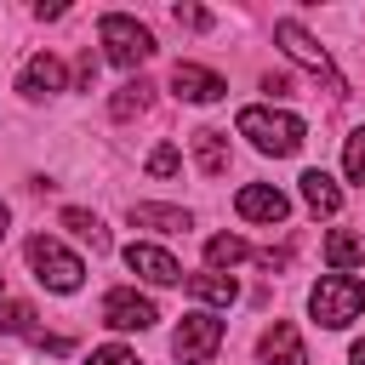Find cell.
Masks as SVG:
<instances>
[{
    "mask_svg": "<svg viewBox=\"0 0 365 365\" xmlns=\"http://www.w3.org/2000/svg\"><path fill=\"white\" fill-rule=\"evenodd\" d=\"M240 137H251V148L257 154H274V160H285V154H297L302 148V120L291 114V108H268V103H251V108H240Z\"/></svg>",
    "mask_w": 365,
    "mask_h": 365,
    "instance_id": "1",
    "label": "cell"
},
{
    "mask_svg": "<svg viewBox=\"0 0 365 365\" xmlns=\"http://www.w3.org/2000/svg\"><path fill=\"white\" fill-rule=\"evenodd\" d=\"M308 314L325 325V331H342L365 314V279L354 274H325L314 291H308Z\"/></svg>",
    "mask_w": 365,
    "mask_h": 365,
    "instance_id": "2",
    "label": "cell"
},
{
    "mask_svg": "<svg viewBox=\"0 0 365 365\" xmlns=\"http://www.w3.org/2000/svg\"><path fill=\"white\" fill-rule=\"evenodd\" d=\"M23 257H29V268H34V279L46 285V291H80V279H86V262L74 257V251H63L51 234H34L29 245H23Z\"/></svg>",
    "mask_w": 365,
    "mask_h": 365,
    "instance_id": "3",
    "label": "cell"
},
{
    "mask_svg": "<svg viewBox=\"0 0 365 365\" xmlns=\"http://www.w3.org/2000/svg\"><path fill=\"white\" fill-rule=\"evenodd\" d=\"M97 34H103V57H108L114 68H137V63L154 57V34H148L137 17H125V11H108V17L97 23Z\"/></svg>",
    "mask_w": 365,
    "mask_h": 365,
    "instance_id": "4",
    "label": "cell"
},
{
    "mask_svg": "<svg viewBox=\"0 0 365 365\" xmlns=\"http://www.w3.org/2000/svg\"><path fill=\"white\" fill-rule=\"evenodd\" d=\"M274 40L285 46V57H291V63H302L308 74H319V80H325V91H348V86H342V74H336V63H331V51H325V46H319L297 17H279V23H274Z\"/></svg>",
    "mask_w": 365,
    "mask_h": 365,
    "instance_id": "5",
    "label": "cell"
},
{
    "mask_svg": "<svg viewBox=\"0 0 365 365\" xmlns=\"http://www.w3.org/2000/svg\"><path fill=\"white\" fill-rule=\"evenodd\" d=\"M217 348H222V319H217V314L194 308V314L177 319V331H171V354H177L182 365H211Z\"/></svg>",
    "mask_w": 365,
    "mask_h": 365,
    "instance_id": "6",
    "label": "cell"
},
{
    "mask_svg": "<svg viewBox=\"0 0 365 365\" xmlns=\"http://www.w3.org/2000/svg\"><path fill=\"white\" fill-rule=\"evenodd\" d=\"M160 314H154V302L148 297H137L131 285H114L108 297H103V325L108 331H148Z\"/></svg>",
    "mask_w": 365,
    "mask_h": 365,
    "instance_id": "7",
    "label": "cell"
},
{
    "mask_svg": "<svg viewBox=\"0 0 365 365\" xmlns=\"http://www.w3.org/2000/svg\"><path fill=\"white\" fill-rule=\"evenodd\" d=\"M234 211H240L245 222H268V228H274V222L291 217V200H285L274 182H245V188L234 194Z\"/></svg>",
    "mask_w": 365,
    "mask_h": 365,
    "instance_id": "8",
    "label": "cell"
},
{
    "mask_svg": "<svg viewBox=\"0 0 365 365\" xmlns=\"http://www.w3.org/2000/svg\"><path fill=\"white\" fill-rule=\"evenodd\" d=\"M125 268H131L137 279H148V285H177V279H182L177 257L160 251V245H148V240H131V245H125Z\"/></svg>",
    "mask_w": 365,
    "mask_h": 365,
    "instance_id": "9",
    "label": "cell"
},
{
    "mask_svg": "<svg viewBox=\"0 0 365 365\" xmlns=\"http://www.w3.org/2000/svg\"><path fill=\"white\" fill-rule=\"evenodd\" d=\"M23 97H57V91H68V68H63V57H51V51H34L29 63H23Z\"/></svg>",
    "mask_w": 365,
    "mask_h": 365,
    "instance_id": "10",
    "label": "cell"
},
{
    "mask_svg": "<svg viewBox=\"0 0 365 365\" xmlns=\"http://www.w3.org/2000/svg\"><path fill=\"white\" fill-rule=\"evenodd\" d=\"M171 91H177L182 103H222V97H228V80L211 74V68H200V63H177V68H171Z\"/></svg>",
    "mask_w": 365,
    "mask_h": 365,
    "instance_id": "11",
    "label": "cell"
},
{
    "mask_svg": "<svg viewBox=\"0 0 365 365\" xmlns=\"http://www.w3.org/2000/svg\"><path fill=\"white\" fill-rule=\"evenodd\" d=\"M257 365H308L302 336H297L291 319H274V325L262 331V342H257Z\"/></svg>",
    "mask_w": 365,
    "mask_h": 365,
    "instance_id": "12",
    "label": "cell"
},
{
    "mask_svg": "<svg viewBox=\"0 0 365 365\" xmlns=\"http://www.w3.org/2000/svg\"><path fill=\"white\" fill-rule=\"evenodd\" d=\"M188 148H194V165H200L205 177H222V171H228V131L194 125V131H188Z\"/></svg>",
    "mask_w": 365,
    "mask_h": 365,
    "instance_id": "13",
    "label": "cell"
},
{
    "mask_svg": "<svg viewBox=\"0 0 365 365\" xmlns=\"http://www.w3.org/2000/svg\"><path fill=\"white\" fill-rule=\"evenodd\" d=\"M125 217H131V228H154V234H182V228H194V217H188L182 205H148V200H143V205H131Z\"/></svg>",
    "mask_w": 365,
    "mask_h": 365,
    "instance_id": "14",
    "label": "cell"
},
{
    "mask_svg": "<svg viewBox=\"0 0 365 365\" xmlns=\"http://www.w3.org/2000/svg\"><path fill=\"white\" fill-rule=\"evenodd\" d=\"M297 182H302V205H308L314 217H336V211H342V188H336L325 171H302Z\"/></svg>",
    "mask_w": 365,
    "mask_h": 365,
    "instance_id": "15",
    "label": "cell"
},
{
    "mask_svg": "<svg viewBox=\"0 0 365 365\" xmlns=\"http://www.w3.org/2000/svg\"><path fill=\"white\" fill-rule=\"evenodd\" d=\"M325 262H331L336 274H348V268H365V234H354V228H336V234H325Z\"/></svg>",
    "mask_w": 365,
    "mask_h": 365,
    "instance_id": "16",
    "label": "cell"
},
{
    "mask_svg": "<svg viewBox=\"0 0 365 365\" xmlns=\"http://www.w3.org/2000/svg\"><path fill=\"white\" fill-rule=\"evenodd\" d=\"M245 257H251V245H245L240 234H211V240H205V268H211V274H228V268L245 262Z\"/></svg>",
    "mask_w": 365,
    "mask_h": 365,
    "instance_id": "17",
    "label": "cell"
},
{
    "mask_svg": "<svg viewBox=\"0 0 365 365\" xmlns=\"http://www.w3.org/2000/svg\"><path fill=\"white\" fill-rule=\"evenodd\" d=\"M63 228L68 234H80L91 251H108V228H103V217L97 211H80V205H63Z\"/></svg>",
    "mask_w": 365,
    "mask_h": 365,
    "instance_id": "18",
    "label": "cell"
},
{
    "mask_svg": "<svg viewBox=\"0 0 365 365\" xmlns=\"http://www.w3.org/2000/svg\"><path fill=\"white\" fill-rule=\"evenodd\" d=\"M188 291H194L200 302H217V308H228V302L240 297L234 274H211V268H205V274H194V279H188Z\"/></svg>",
    "mask_w": 365,
    "mask_h": 365,
    "instance_id": "19",
    "label": "cell"
},
{
    "mask_svg": "<svg viewBox=\"0 0 365 365\" xmlns=\"http://www.w3.org/2000/svg\"><path fill=\"white\" fill-rule=\"evenodd\" d=\"M148 91H154V86H148L143 74H137V80H125V86L114 91L108 114H114V120H131V114H143V108H148Z\"/></svg>",
    "mask_w": 365,
    "mask_h": 365,
    "instance_id": "20",
    "label": "cell"
},
{
    "mask_svg": "<svg viewBox=\"0 0 365 365\" xmlns=\"http://www.w3.org/2000/svg\"><path fill=\"white\" fill-rule=\"evenodd\" d=\"M0 331L6 336H34V308L29 302H0Z\"/></svg>",
    "mask_w": 365,
    "mask_h": 365,
    "instance_id": "21",
    "label": "cell"
},
{
    "mask_svg": "<svg viewBox=\"0 0 365 365\" xmlns=\"http://www.w3.org/2000/svg\"><path fill=\"white\" fill-rule=\"evenodd\" d=\"M342 171H348V182H365V125L342 143Z\"/></svg>",
    "mask_w": 365,
    "mask_h": 365,
    "instance_id": "22",
    "label": "cell"
},
{
    "mask_svg": "<svg viewBox=\"0 0 365 365\" xmlns=\"http://www.w3.org/2000/svg\"><path fill=\"white\" fill-rule=\"evenodd\" d=\"M182 171V154L171 148V143H160L154 154H148V177H177Z\"/></svg>",
    "mask_w": 365,
    "mask_h": 365,
    "instance_id": "23",
    "label": "cell"
},
{
    "mask_svg": "<svg viewBox=\"0 0 365 365\" xmlns=\"http://www.w3.org/2000/svg\"><path fill=\"white\" fill-rule=\"evenodd\" d=\"M86 365H143L131 348H120V342H108V348H91V359Z\"/></svg>",
    "mask_w": 365,
    "mask_h": 365,
    "instance_id": "24",
    "label": "cell"
},
{
    "mask_svg": "<svg viewBox=\"0 0 365 365\" xmlns=\"http://www.w3.org/2000/svg\"><path fill=\"white\" fill-rule=\"evenodd\" d=\"M177 23H188V29H211V11H200V6H177Z\"/></svg>",
    "mask_w": 365,
    "mask_h": 365,
    "instance_id": "25",
    "label": "cell"
},
{
    "mask_svg": "<svg viewBox=\"0 0 365 365\" xmlns=\"http://www.w3.org/2000/svg\"><path fill=\"white\" fill-rule=\"evenodd\" d=\"M257 262L274 274V268H285V262H291V251H285V245H279V251H257Z\"/></svg>",
    "mask_w": 365,
    "mask_h": 365,
    "instance_id": "26",
    "label": "cell"
},
{
    "mask_svg": "<svg viewBox=\"0 0 365 365\" xmlns=\"http://www.w3.org/2000/svg\"><path fill=\"white\" fill-rule=\"evenodd\" d=\"M262 91H274V97H285V91H291V80H285V74H262Z\"/></svg>",
    "mask_w": 365,
    "mask_h": 365,
    "instance_id": "27",
    "label": "cell"
},
{
    "mask_svg": "<svg viewBox=\"0 0 365 365\" xmlns=\"http://www.w3.org/2000/svg\"><path fill=\"white\" fill-rule=\"evenodd\" d=\"M348 359H354V365H365V336H359V342L348 348Z\"/></svg>",
    "mask_w": 365,
    "mask_h": 365,
    "instance_id": "28",
    "label": "cell"
},
{
    "mask_svg": "<svg viewBox=\"0 0 365 365\" xmlns=\"http://www.w3.org/2000/svg\"><path fill=\"white\" fill-rule=\"evenodd\" d=\"M6 222H11V211H6V205H0V240H6Z\"/></svg>",
    "mask_w": 365,
    "mask_h": 365,
    "instance_id": "29",
    "label": "cell"
}]
</instances>
